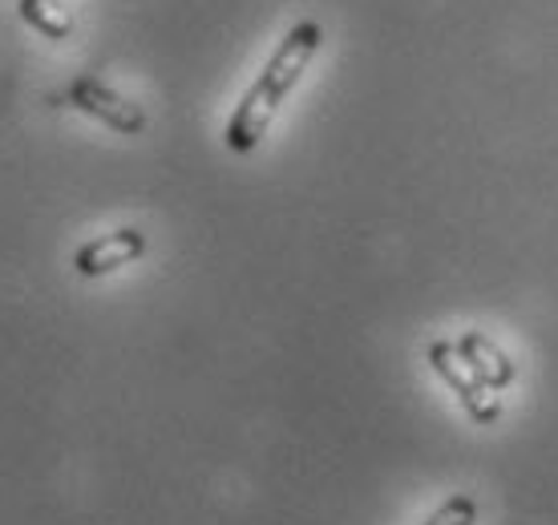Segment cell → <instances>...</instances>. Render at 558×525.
I'll return each instance as SVG.
<instances>
[{"label": "cell", "mask_w": 558, "mask_h": 525, "mask_svg": "<svg viewBox=\"0 0 558 525\" xmlns=\"http://www.w3.org/2000/svg\"><path fill=\"white\" fill-rule=\"evenodd\" d=\"M324 28L320 21H300L288 28V37L279 41V49L271 53V61L264 65V73L252 82V89L243 94V101L235 106L231 122L223 130V142L231 154H252L264 142L267 125L279 113V106L288 101V94L295 89V82L304 77V70L312 65V57L320 53Z\"/></svg>", "instance_id": "6da1fadb"}, {"label": "cell", "mask_w": 558, "mask_h": 525, "mask_svg": "<svg viewBox=\"0 0 558 525\" xmlns=\"http://www.w3.org/2000/svg\"><path fill=\"white\" fill-rule=\"evenodd\" d=\"M425 356H429L433 373L441 376V380L458 392L461 408L474 416L477 425H494V420L502 416V404H498V396H494V388H486L474 373H470V368H465L458 344H449V340H433Z\"/></svg>", "instance_id": "7a4b0ae2"}, {"label": "cell", "mask_w": 558, "mask_h": 525, "mask_svg": "<svg viewBox=\"0 0 558 525\" xmlns=\"http://www.w3.org/2000/svg\"><path fill=\"white\" fill-rule=\"evenodd\" d=\"M65 101H70L73 110L89 113V118H98L101 125H110L118 134H142L146 130V110H142L138 101H130L122 97L118 89L101 82V77H73L70 89H65Z\"/></svg>", "instance_id": "3957f363"}, {"label": "cell", "mask_w": 558, "mask_h": 525, "mask_svg": "<svg viewBox=\"0 0 558 525\" xmlns=\"http://www.w3.org/2000/svg\"><path fill=\"white\" fill-rule=\"evenodd\" d=\"M142 255H146V231H138V227H118L110 235L82 243L77 255H73V271L85 279H101L122 271L126 262H138Z\"/></svg>", "instance_id": "277c9868"}, {"label": "cell", "mask_w": 558, "mask_h": 525, "mask_svg": "<svg viewBox=\"0 0 558 525\" xmlns=\"http://www.w3.org/2000/svg\"><path fill=\"white\" fill-rule=\"evenodd\" d=\"M458 352H461V359H465V368H470V373H474L486 388H494V392H502V388H510L518 380L514 359L506 356L502 347L494 344L489 335L465 332L458 340Z\"/></svg>", "instance_id": "5b68a950"}, {"label": "cell", "mask_w": 558, "mask_h": 525, "mask_svg": "<svg viewBox=\"0 0 558 525\" xmlns=\"http://www.w3.org/2000/svg\"><path fill=\"white\" fill-rule=\"evenodd\" d=\"M16 13L28 28H37L49 41H70L73 37V13L61 0H16Z\"/></svg>", "instance_id": "8992f818"}, {"label": "cell", "mask_w": 558, "mask_h": 525, "mask_svg": "<svg viewBox=\"0 0 558 525\" xmlns=\"http://www.w3.org/2000/svg\"><path fill=\"white\" fill-rule=\"evenodd\" d=\"M474 522H477V501L461 493V498H449L429 522H421V525H474Z\"/></svg>", "instance_id": "52a82bcc"}]
</instances>
